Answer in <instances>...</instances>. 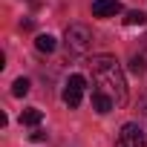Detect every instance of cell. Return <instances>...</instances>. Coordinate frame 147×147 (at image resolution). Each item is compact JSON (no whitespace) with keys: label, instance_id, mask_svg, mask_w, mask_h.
<instances>
[{"label":"cell","instance_id":"obj_12","mask_svg":"<svg viewBox=\"0 0 147 147\" xmlns=\"http://www.w3.org/2000/svg\"><path fill=\"white\" fill-rule=\"evenodd\" d=\"M43 138H46L43 130H35V133H32V141H43Z\"/></svg>","mask_w":147,"mask_h":147},{"label":"cell","instance_id":"obj_11","mask_svg":"<svg viewBox=\"0 0 147 147\" xmlns=\"http://www.w3.org/2000/svg\"><path fill=\"white\" fill-rule=\"evenodd\" d=\"M144 69H147V61H144L141 55H133V58H130V72H136V75H141Z\"/></svg>","mask_w":147,"mask_h":147},{"label":"cell","instance_id":"obj_9","mask_svg":"<svg viewBox=\"0 0 147 147\" xmlns=\"http://www.w3.org/2000/svg\"><path fill=\"white\" fill-rule=\"evenodd\" d=\"M144 20H147V15H144L141 9H133V12L124 15V23H127V26H144Z\"/></svg>","mask_w":147,"mask_h":147},{"label":"cell","instance_id":"obj_4","mask_svg":"<svg viewBox=\"0 0 147 147\" xmlns=\"http://www.w3.org/2000/svg\"><path fill=\"white\" fill-rule=\"evenodd\" d=\"M118 12H121V0H92L95 18H115Z\"/></svg>","mask_w":147,"mask_h":147},{"label":"cell","instance_id":"obj_8","mask_svg":"<svg viewBox=\"0 0 147 147\" xmlns=\"http://www.w3.org/2000/svg\"><path fill=\"white\" fill-rule=\"evenodd\" d=\"M40 121H43V113L38 107H29V110L20 113V124H26V127H38Z\"/></svg>","mask_w":147,"mask_h":147},{"label":"cell","instance_id":"obj_13","mask_svg":"<svg viewBox=\"0 0 147 147\" xmlns=\"http://www.w3.org/2000/svg\"><path fill=\"white\" fill-rule=\"evenodd\" d=\"M138 107H141V113L147 115V98H141V104H138Z\"/></svg>","mask_w":147,"mask_h":147},{"label":"cell","instance_id":"obj_2","mask_svg":"<svg viewBox=\"0 0 147 147\" xmlns=\"http://www.w3.org/2000/svg\"><path fill=\"white\" fill-rule=\"evenodd\" d=\"M63 43H66V52L69 55H87L92 49V32H90V26L69 23L66 32H63Z\"/></svg>","mask_w":147,"mask_h":147},{"label":"cell","instance_id":"obj_1","mask_svg":"<svg viewBox=\"0 0 147 147\" xmlns=\"http://www.w3.org/2000/svg\"><path fill=\"white\" fill-rule=\"evenodd\" d=\"M90 69H92V84L95 90L107 92L115 107L127 104V81H124V69L121 63L113 58V55H95L90 61Z\"/></svg>","mask_w":147,"mask_h":147},{"label":"cell","instance_id":"obj_3","mask_svg":"<svg viewBox=\"0 0 147 147\" xmlns=\"http://www.w3.org/2000/svg\"><path fill=\"white\" fill-rule=\"evenodd\" d=\"M115 147H147V133L136 121H127L115 136Z\"/></svg>","mask_w":147,"mask_h":147},{"label":"cell","instance_id":"obj_10","mask_svg":"<svg viewBox=\"0 0 147 147\" xmlns=\"http://www.w3.org/2000/svg\"><path fill=\"white\" fill-rule=\"evenodd\" d=\"M29 92V78H18L15 84H12V95H18V98H23Z\"/></svg>","mask_w":147,"mask_h":147},{"label":"cell","instance_id":"obj_6","mask_svg":"<svg viewBox=\"0 0 147 147\" xmlns=\"http://www.w3.org/2000/svg\"><path fill=\"white\" fill-rule=\"evenodd\" d=\"M81 98H84V90H78V87H69V84H66V90H63V104H66L69 110H75V107L81 104Z\"/></svg>","mask_w":147,"mask_h":147},{"label":"cell","instance_id":"obj_5","mask_svg":"<svg viewBox=\"0 0 147 147\" xmlns=\"http://www.w3.org/2000/svg\"><path fill=\"white\" fill-rule=\"evenodd\" d=\"M92 110H95L98 115H107L110 110H115V101H113L107 92H101V90H92Z\"/></svg>","mask_w":147,"mask_h":147},{"label":"cell","instance_id":"obj_7","mask_svg":"<svg viewBox=\"0 0 147 147\" xmlns=\"http://www.w3.org/2000/svg\"><path fill=\"white\" fill-rule=\"evenodd\" d=\"M55 46H58V40L46 32V35H38L35 38V49L38 52H43V55H49V52H55Z\"/></svg>","mask_w":147,"mask_h":147}]
</instances>
